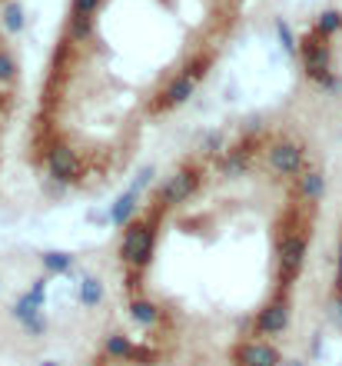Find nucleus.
Returning <instances> with one entry per match:
<instances>
[{
  "instance_id": "nucleus-1",
  "label": "nucleus",
  "mask_w": 342,
  "mask_h": 366,
  "mask_svg": "<svg viewBox=\"0 0 342 366\" xmlns=\"http://www.w3.org/2000/svg\"><path fill=\"white\" fill-rule=\"evenodd\" d=\"M150 253H153V230L140 220V223H133L130 230L123 233V260L130 267H143L150 260Z\"/></svg>"
},
{
  "instance_id": "nucleus-2",
  "label": "nucleus",
  "mask_w": 342,
  "mask_h": 366,
  "mask_svg": "<svg viewBox=\"0 0 342 366\" xmlns=\"http://www.w3.org/2000/svg\"><path fill=\"white\" fill-rule=\"evenodd\" d=\"M193 187H196V176H193L190 170L173 174V176L163 180V187H160V193H156V200H160V203H180L183 196H190Z\"/></svg>"
},
{
  "instance_id": "nucleus-3",
  "label": "nucleus",
  "mask_w": 342,
  "mask_h": 366,
  "mask_svg": "<svg viewBox=\"0 0 342 366\" xmlns=\"http://www.w3.org/2000/svg\"><path fill=\"white\" fill-rule=\"evenodd\" d=\"M279 363V353L263 343V340H253L239 349V366H276Z\"/></svg>"
},
{
  "instance_id": "nucleus-4",
  "label": "nucleus",
  "mask_w": 342,
  "mask_h": 366,
  "mask_svg": "<svg viewBox=\"0 0 342 366\" xmlns=\"http://www.w3.org/2000/svg\"><path fill=\"white\" fill-rule=\"evenodd\" d=\"M50 174L60 176V180H74V176H80V156L74 154V150H67V147H54L50 150Z\"/></svg>"
},
{
  "instance_id": "nucleus-5",
  "label": "nucleus",
  "mask_w": 342,
  "mask_h": 366,
  "mask_svg": "<svg viewBox=\"0 0 342 366\" xmlns=\"http://www.w3.org/2000/svg\"><path fill=\"white\" fill-rule=\"evenodd\" d=\"M193 90H196V77H190V74H180V77H176L170 87L163 90V103H167V107H173V103H183Z\"/></svg>"
},
{
  "instance_id": "nucleus-6",
  "label": "nucleus",
  "mask_w": 342,
  "mask_h": 366,
  "mask_svg": "<svg viewBox=\"0 0 342 366\" xmlns=\"http://www.w3.org/2000/svg\"><path fill=\"white\" fill-rule=\"evenodd\" d=\"M96 7H100V0H74L70 14H76V17H94Z\"/></svg>"
},
{
  "instance_id": "nucleus-7",
  "label": "nucleus",
  "mask_w": 342,
  "mask_h": 366,
  "mask_svg": "<svg viewBox=\"0 0 342 366\" xmlns=\"http://www.w3.org/2000/svg\"><path fill=\"white\" fill-rule=\"evenodd\" d=\"M336 313L342 320V247H339V270H336Z\"/></svg>"
},
{
  "instance_id": "nucleus-8",
  "label": "nucleus",
  "mask_w": 342,
  "mask_h": 366,
  "mask_svg": "<svg viewBox=\"0 0 342 366\" xmlns=\"http://www.w3.org/2000/svg\"><path fill=\"white\" fill-rule=\"evenodd\" d=\"M20 23H23V17H20V7H7V27H10V30H17Z\"/></svg>"
},
{
  "instance_id": "nucleus-9",
  "label": "nucleus",
  "mask_w": 342,
  "mask_h": 366,
  "mask_svg": "<svg viewBox=\"0 0 342 366\" xmlns=\"http://www.w3.org/2000/svg\"><path fill=\"white\" fill-rule=\"evenodd\" d=\"M10 74H14V63H10V57H3V54H0V80L10 77Z\"/></svg>"
}]
</instances>
